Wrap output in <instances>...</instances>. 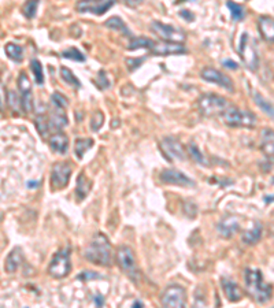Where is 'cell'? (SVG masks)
Wrapping results in <instances>:
<instances>
[{
    "instance_id": "obj_1",
    "label": "cell",
    "mask_w": 274,
    "mask_h": 308,
    "mask_svg": "<svg viewBox=\"0 0 274 308\" xmlns=\"http://www.w3.org/2000/svg\"><path fill=\"white\" fill-rule=\"evenodd\" d=\"M244 282L246 289L252 299L258 303H266L273 296V288L263 281L260 270L256 268H246L244 272Z\"/></svg>"
},
{
    "instance_id": "obj_2",
    "label": "cell",
    "mask_w": 274,
    "mask_h": 308,
    "mask_svg": "<svg viewBox=\"0 0 274 308\" xmlns=\"http://www.w3.org/2000/svg\"><path fill=\"white\" fill-rule=\"evenodd\" d=\"M84 256L98 266H111V244L103 233H98L93 236L92 241L85 249Z\"/></svg>"
},
{
    "instance_id": "obj_3",
    "label": "cell",
    "mask_w": 274,
    "mask_h": 308,
    "mask_svg": "<svg viewBox=\"0 0 274 308\" xmlns=\"http://www.w3.org/2000/svg\"><path fill=\"white\" fill-rule=\"evenodd\" d=\"M223 122L232 128H254L256 125V117L251 111L242 110L237 107H229L223 111Z\"/></svg>"
},
{
    "instance_id": "obj_4",
    "label": "cell",
    "mask_w": 274,
    "mask_h": 308,
    "mask_svg": "<svg viewBox=\"0 0 274 308\" xmlns=\"http://www.w3.org/2000/svg\"><path fill=\"white\" fill-rule=\"evenodd\" d=\"M198 107L200 112L206 117H217L223 114V111L228 108V101L215 93H206L199 97Z\"/></svg>"
},
{
    "instance_id": "obj_5",
    "label": "cell",
    "mask_w": 274,
    "mask_h": 308,
    "mask_svg": "<svg viewBox=\"0 0 274 308\" xmlns=\"http://www.w3.org/2000/svg\"><path fill=\"white\" fill-rule=\"evenodd\" d=\"M116 263L122 272L129 277L130 280L137 282L139 280V268H137V262H136V256L132 248L122 245L118 248L115 255Z\"/></svg>"
},
{
    "instance_id": "obj_6",
    "label": "cell",
    "mask_w": 274,
    "mask_h": 308,
    "mask_svg": "<svg viewBox=\"0 0 274 308\" xmlns=\"http://www.w3.org/2000/svg\"><path fill=\"white\" fill-rule=\"evenodd\" d=\"M71 270V264H70V249H59L58 252L54 255L50 267H48V273L50 276L54 278H65Z\"/></svg>"
},
{
    "instance_id": "obj_7",
    "label": "cell",
    "mask_w": 274,
    "mask_h": 308,
    "mask_svg": "<svg viewBox=\"0 0 274 308\" xmlns=\"http://www.w3.org/2000/svg\"><path fill=\"white\" fill-rule=\"evenodd\" d=\"M151 30H152L159 38H162L163 42H172V43H184L185 42V33L180 30V29L170 26V25H165V23L159 22V21H153L151 23Z\"/></svg>"
},
{
    "instance_id": "obj_8",
    "label": "cell",
    "mask_w": 274,
    "mask_h": 308,
    "mask_svg": "<svg viewBox=\"0 0 274 308\" xmlns=\"http://www.w3.org/2000/svg\"><path fill=\"white\" fill-rule=\"evenodd\" d=\"M162 304L165 307L180 308L185 307L186 293L182 286L170 285L166 288L162 296Z\"/></svg>"
},
{
    "instance_id": "obj_9",
    "label": "cell",
    "mask_w": 274,
    "mask_h": 308,
    "mask_svg": "<svg viewBox=\"0 0 274 308\" xmlns=\"http://www.w3.org/2000/svg\"><path fill=\"white\" fill-rule=\"evenodd\" d=\"M159 148L162 151L163 157L168 161H184L185 159V149L176 138L165 137L159 143Z\"/></svg>"
},
{
    "instance_id": "obj_10",
    "label": "cell",
    "mask_w": 274,
    "mask_h": 308,
    "mask_svg": "<svg viewBox=\"0 0 274 308\" xmlns=\"http://www.w3.org/2000/svg\"><path fill=\"white\" fill-rule=\"evenodd\" d=\"M239 54L242 56L244 65L250 70H256L259 66V58L256 54L255 48L252 47L250 43V37L247 33H244L242 37V42H240V47H239Z\"/></svg>"
},
{
    "instance_id": "obj_11",
    "label": "cell",
    "mask_w": 274,
    "mask_h": 308,
    "mask_svg": "<svg viewBox=\"0 0 274 308\" xmlns=\"http://www.w3.org/2000/svg\"><path fill=\"white\" fill-rule=\"evenodd\" d=\"M71 175V167L66 162H58L52 166L51 184L54 189L65 188Z\"/></svg>"
},
{
    "instance_id": "obj_12",
    "label": "cell",
    "mask_w": 274,
    "mask_h": 308,
    "mask_svg": "<svg viewBox=\"0 0 274 308\" xmlns=\"http://www.w3.org/2000/svg\"><path fill=\"white\" fill-rule=\"evenodd\" d=\"M116 0H91V2H79L77 10L80 13H92L102 15L115 5Z\"/></svg>"
},
{
    "instance_id": "obj_13",
    "label": "cell",
    "mask_w": 274,
    "mask_h": 308,
    "mask_svg": "<svg viewBox=\"0 0 274 308\" xmlns=\"http://www.w3.org/2000/svg\"><path fill=\"white\" fill-rule=\"evenodd\" d=\"M200 75H202V79L205 80V81H207V83L217 84L219 87L228 89L229 92H233V91H234V89H233L232 80L229 79L228 75H225L223 73H221L219 70L214 69V67H205V69L202 70Z\"/></svg>"
},
{
    "instance_id": "obj_14",
    "label": "cell",
    "mask_w": 274,
    "mask_h": 308,
    "mask_svg": "<svg viewBox=\"0 0 274 308\" xmlns=\"http://www.w3.org/2000/svg\"><path fill=\"white\" fill-rule=\"evenodd\" d=\"M151 52L156 56H169V55H181L185 54L186 48L182 43H172V42H161L153 43L151 47Z\"/></svg>"
},
{
    "instance_id": "obj_15",
    "label": "cell",
    "mask_w": 274,
    "mask_h": 308,
    "mask_svg": "<svg viewBox=\"0 0 274 308\" xmlns=\"http://www.w3.org/2000/svg\"><path fill=\"white\" fill-rule=\"evenodd\" d=\"M161 179L163 182L170 185H178V186H184V188H190L195 186V181H192L189 177H186L184 173L178 170H173V169H166L161 173Z\"/></svg>"
},
{
    "instance_id": "obj_16",
    "label": "cell",
    "mask_w": 274,
    "mask_h": 308,
    "mask_svg": "<svg viewBox=\"0 0 274 308\" xmlns=\"http://www.w3.org/2000/svg\"><path fill=\"white\" fill-rule=\"evenodd\" d=\"M258 29L262 38L265 42L273 44L274 43V18L262 15L258 18Z\"/></svg>"
},
{
    "instance_id": "obj_17",
    "label": "cell",
    "mask_w": 274,
    "mask_h": 308,
    "mask_svg": "<svg viewBox=\"0 0 274 308\" xmlns=\"http://www.w3.org/2000/svg\"><path fill=\"white\" fill-rule=\"evenodd\" d=\"M239 229H240V221L237 219L236 216L233 215L223 218L218 225V233L222 236V237H226V239L232 237Z\"/></svg>"
},
{
    "instance_id": "obj_18",
    "label": "cell",
    "mask_w": 274,
    "mask_h": 308,
    "mask_svg": "<svg viewBox=\"0 0 274 308\" xmlns=\"http://www.w3.org/2000/svg\"><path fill=\"white\" fill-rule=\"evenodd\" d=\"M22 259H23L22 249L19 248V247L13 249L5 260L6 272L9 273V274H13V273L17 272L19 268V266H21V263H22Z\"/></svg>"
},
{
    "instance_id": "obj_19",
    "label": "cell",
    "mask_w": 274,
    "mask_h": 308,
    "mask_svg": "<svg viewBox=\"0 0 274 308\" xmlns=\"http://www.w3.org/2000/svg\"><path fill=\"white\" fill-rule=\"evenodd\" d=\"M222 289L229 301L236 303V301L242 300V290H240V288H239V285H237L234 281L229 280V278H222Z\"/></svg>"
},
{
    "instance_id": "obj_20",
    "label": "cell",
    "mask_w": 274,
    "mask_h": 308,
    "mask_svg": "<svg viewBox=\"0 0 274 308\" xmlns=\"http://www.w3.org/2000/svg\"><path fill=\"white\" fill-rule=\"evenodd\" d=\"M260 149L266 157H274V130L263 129L260 133Z\"/></svg>"
},
{
    "instance_id": "obj_21",
    "label": "cell",
    "mask_w": 274,
    "mask_h": 308,
    "mask_svg": "<svg viewBox=\"0 0 274 308\" xmlns=\"http://www.w3.org/2000/svg\"><path fill=\"white\" fill-rule=\"evenodd\" d=\"M50 147L58 153H65L69 148V138L63 132H56L50 137Z\"/></svg>"
},
{
    "instance_id": "obj_22",
    "label": "cell",
    "mask_w": 274,
    "mask_h": 308,
    "mask_svg": "<svg viewBox=\"0 0 274 308\" xmlns=\"http://www.w3.org/2000/svg\"><path fill=\"white\" fill-rule=\"evenodd\" d=\"M50 121V126L54 129H62L67 125V117L65 114V108H58L55 107V111L52 112V115L48 118Z\"/></svg>"
},
{
    "instance_id": "obj_23",
    "label": "cell",
    "mask_w": 274,
    "mask_h": 308,
    "mask_svg": "<svg viewBox=\"0 0 274 308\" xmlns=\"http://www.w3.org/2000/svg\"><path fill=\"white\" fill-rule=\"evenodd\" d=\"M91 186H92V182L87 178V175L84 173H81L77 178V188H75V194H77V198L80 200H84L87 198V195L89 194L91 190Z\"/></svg>"
},
{
    "instance_id": "obj_24",
    "label": "cell",
    "mask_w": 274,
    "mask_h": 308,
    "mask_svg": "<svg viewBox=\"0 0 274 308\" xmlns=\"http://www.w3.org/2000/svg\"><path fill=\"white\" fill-rule=\"evenodd\" d=\"M106 26L108 29H111V30H116V32H121L124 36H129V37H133L132 36V33H130V30L128 29V26L125 25V22L122 21L120 17H111V18H108L106 21Z\"/></svg>"
},
{
    "instance_id": "obj_25",
    "label": "cell",
    "mask_w": 274,
    "mask_h": 308,
    "mask_svg": "<svg viewBox=\"0 0 274 308\" xmlns=\"http://www.w3.org/2000/svg\"><path fill=\"white\" fill-rule=\"evenodd\" d=\"M262 237V226L259 223H256L252 229L247 230L246 233L243 235V243L248 244V245H254L260 240Z\"/></svg>"
},
{
    "instance_id": "obj_26",
    "label": "cell",
    "mask_w": 274,
    "mask_h": 308,
    "mask_svg": "<svg viewBox=\"0 0 274 308\" xmlns=\"http://www.w3.org/2000/svg\"><path fill=\"white\" fill-rule=\"evenodd\" d=\"M93 145L92 138H77L74 144V152L79 159H83L85 155V152L91 149Z\"/></svg>"
},
{
    "instance_id": "obj_27",
    "label": "cell",
    "mask_w": 274,
    "mask_h": 308,
    "mask_svg": "<svg viewBox=\"0 0 274 308\" xmlns=\"http://www.w3.org/2000/svg\"><path fill=\"white\" fill-rule=\"evenodd\" d=\"M6 54L9 56L10 59L14 60V62H22L23 59V50L21 46H17L14 43H9L6 44Z\"/></svg>"
},
{
    "instance_id": "obj_28",
    "label": "cell",
    "mask_w": 274,
    "mask_h": 308,
    "mask_svg": "<svg viewBox=\"0 0 274 308\" xmlns=\"http://www.w3.org/2000/svg\"><path fill=\"white\" fill-rule=\"evenodd\" d=\"M254 101H255L256 106L259 107L260 110L263 111L265 114H267L269 117L274 118V106L271 103H269V101L266 100L265 97L262 96L260 93H254Z\"/></svg>"
},
{
    "instance_id": "obj_29",
    "label": "cell",
    "mask_w": 274,
    "mask_h": 308,
    "mask_svg": "<svg viewBox=\"0 0 274 308\" xmlns=\"http://www.w3.org/2000/svg\"><path fill=\"white\" fill-rule=\"evenodd\" d=\"M153 43L155 42H152L151 38H147V37H132L129 46H128V50L133 51L139 50V48H148V50H151Z\"/></svg>"
},
{
    "instance_id": "obj_30",
    "label": "cell",
    "mask_w": 274,
    "mask_h": 308,
    "mask_svg": "<svg viewBox=\"0 0 274 308\" xmlns=\"http://www.w3.org/2000/svg\"><path fill=\"white\" fill-rule=\"evenodd\" d=\"M226 6H228L229 11H230V15H232V18L234 19V21H243V19L246 18V10H244V7H243L242 5H239V3H234L232 0H229L228 3H226Z\"/></svg>"
},
{
    "instance_id": "obj_31",
    "label": "cell",
    "mask_w": 274,
    "mask_h": 308,
    "mask_svg": "<svg viewBox=\"0 0 274 308\" xmlns=\"http://www.w3.org/2000/svg\"><path fill=\"white\" fill-rule=\"evenodd\" d=\"M61 77L65 83H67L69 85H71V87H74L75 89H80V88H81V83L79 81V79H77L74 73H73L71 70L67 69V67H61Z\"/></svg>"
},
{
    "instance_id": "obj_32",
    "label": "cell",
    "mask_w": 274,
    "mask_h": 308,
    "mask_svg": "<svg viewBox=\"0 0 274 308\" xmlns=\"http://www.w3.org/2000/svg\"><path fill=\"white\" fill-rule=\"evenodd\" d=\"M40 5V0H28L22 7V13L26 18L32 19L36 17V13H37V7Z\"/></svg>"
},
{
    "instance_id": "obj_33",
    "label": "cell",
    "mask_w": 274,
    "mask_h": 308,
    "mask_svg": "<svg viewBox=\"0 0 274 308\" xmlns=\"http://www.w3.org/2000/svg\"><path fill=\"white\" fill-rule=\"evenodd\" d=\"M30 67H32V71L33 74H34L36 83H37L38 85H42V84L44 83V73H43V66L42 63H40V60L33 59L32 62H30Z\"/></svg>"
},
{
    "instance_id": "obj_34",
    "label": "cell",
    "mask_w": 274,
    "mask_h": 308,
    "mask_svg": "<svg viewBox=\"0 0 274 308\" xmlns=\"http://www.w3.org/2000/svg\"><path fill=\"white\" fill-rule=\"evenodd\" d=\"M189 153H190V157L193 158L198 163H200L202 166H209V161H207V158L200 152V149L198 147H196L195 144L193 143H190L189 144Z\"/></svg>"
},
{
    "instance_id": "obj_35",
    "label": "cell",
    "mask_w": 274,
    "mask_h": 308,
    "mask_svg": "<svg viewBox=\"0 0 274 308\" xmlns=\"http://www.w3.org/2000/svg\"><path fill=\"white\" fill-rule=\"evenodd\" d=\"M62 56H63L65 59H71L75 60V62H84L85 60L84 54H83L81 51L77 50V48H69V50L63 51V52H62Z\"/></svg>"
},
{
    "instance_id": "obj_36",
    "label": "cell",
    "mask_w": 274,
    "mask_h": 308,
    "mask_svg": "<svg viewBox=\"0 0 274 308\" xmlns=\"http://www.w3.org/2000/svg\"><path fill=\"white\" fill-rule=\"evenodd\" d=\"M103 122H104V114L99 110L95 111L92 118H91V129H92L93 132H98V130L102 128Z\"/></svg>"
},
{
    "instance_id": "obj_37",
    "label": "cell",
    "mask_w": 274,
    "mask_h": 308,
    "mask_svg": "<svg viewBox=\"0 0 274 308\" xmlns=\"http://www.w3.org/2000/svg\"><path fill=\"white\" fill-rule=\"evenodd\" d=\"M18 88H19V91H21V93L32 92V91H30V88H32V84H30V80H29V77L26 75V73H25V71H22V73L19 74Z\"/></svg>"
},
{
    "instance_id": "obj_38",
    "label": "cell",
    "mask_w": 274,
    "mask_h": 308,
    "mask_svg": "<svg viewBox=\"0 0 274 308\" xmlns=\"http://www.w3.org/2000/svg\"><path fill=\"white\" fill-rule=\"evenodd\" d=\"M36 128H37V130L40 132L42 136H46L48 129L51 128L50 126V121H48L46 115H38L37 118H36Z\"/></svg>"
},
{
    "instance_id": "obj_39",
    "label": "cell",
    "mask_w": 274,
    "mask_h": 308,
    "mask_svg": "<svg viewBox=\"0 0 274 308\" xmlns=\"http://www.w3.org/2000/svg\"><path fill=\"white\" fill-rule=\"evenodd\" d=\"M7 101H9L10 107L14 111H19L22 108V100H21V97L17 96V93L13 92V91L9 92V99H7Z\"/></svg>"
},
{
    "instance_id": "obj_40",
    "label": "cell",
    "mask_w": 274,
    "mask_h": 308,
    "mask_svg": "<svg viewBox=\"0 0 274 308\" xmlns=\"http://www.w3.org/2000/svg\"><path fill=\"white\" fill-rule=\"evenodd\" d=\"M21 100H22V110L25 111V112H30V111L33 110L32 92L22 93V97H21Z\"/></svg>"
},
{
    "instance_id": "obj_41",
    "label": "cell",
    "mask_w": 274,
    "mask_h": 308,
    "mask_svg": "<svg viewBox=\"0 0 274 308\" xmlns=\"http://www.w3.org/2000/svg\"><path fill=\"white\" fill-rule=\"evenodd\" d=\"M51 101H52V104H54L55 107H58V108H65V107L67 106V100H66V97L58 92H55L54 95H52Z\"/></svg>"
},
{
    "instance_id": "obj_42",
    "label": "cell",
    "mask_w": 274,
    "mask_h": 308,
    "mask_svg": "<svg viewBox=\"0 0 274 308\" xmlns=\"http://www.w3.org/2000/svg\"><path fill=\"white\" fill-rule=\"evenodd\" d=\"M95 84H96L100 89H107V88L110 87V83H108V80H107L106 74H104L103 70L99 73L98 79L95 80Z\"/></svg>"
},
{
    "instance_id": "obj_43",
    "label": "cell",
    "mask_w": 274,
    "mask_h": 308,
    "mask_svg": "<svg viewBox=\"0 0 274 308\" xmlns=\"http://www.w3.org/2000/svg\"><path fill=\"white\" fill-rule=\"evenodd\" d=\"M143 62H144V58H140V59H126V65L129 66L130 71H133V70L139 69L140 65Z\"/></svg>"
},
{
    "instance_id": "obj_44",
    "label": "cell",
    "mask_w": 274,
    "mask_h": 308,
    "mask_svg": "<svg viewBox=\"0 0 274 308\" xmlns=\"http://www.w3.org/2000/svg\"><path fill=\"white\" fill-rule=\"evenodd\" d=\"M95 278H100V276H98V273H92V272H84L80 273L79 280H95Z\"/></svg>"
},
{
    "instance_id": "obj_45",
    "label": "cell",
    "mask_w": 274,
    "mask_h": 308,
    "mask_svg": "<svg viewBox=\"0 0 274 308\" xmlns=\"http://www.w3.org/2000/svg\"><path fill=\"white\" fill-rule=\"evenodd\" d=\"M5 104H6V89L3 87V84L0 81V112L5 110Z\"/></svg>"
},
{
    "instance_id": "obj_46",
    "label": "cell",
    "mask_w": 274,
    "mask_h": 308,
    "mask_svg": "<svg viewBox=\"0 0 274 308\" xmlns=\"http://www.w3.org/2000/svg\"><path fill=\"white\" fill-rule=\"evenodd\" d=\"M222 65L225 66V67H228V69H230V70H236V69H239V65H237L236 62H233V60H230V59L223 60Z\"/></svg>"
},
{
    "instance_id": "obj_47",
    "label": "cell",
    "mask_w": 274,
    "mask_h": 308,
    "mask_svg": "<svg viewBox=\"0 0 274 308\" xmlns=\"http://www.w3.org/2000/svg\"><path fill=\"white\" fill-rule=\"evenodd\" d=\"M144 0H125V3L129 7H137V6H140L141 3H143Z\"/></svg>"
},
{
    "instance_id": "obj_48",
    "label": "cell",
    "mask_w": 274,
    "mask_h": 308,
    "mask_svg": "<svg viewBox=\"0 0 274 308\" xmlns=\"http://www.w3.org/2000/svg\"><path fill=\"white\" fill-rule=\"evenodd\" d=\"M180 15H181V17H184V18L188 19V21H192V19L195 18V17H193V14L188 13V10H182L181 13H180Z\"/></svg>"
},
{
    "instance_id": "obj_49",
    "label": "cell",
    "mask_w": 274,
    "mask_h": 308,
    "mask_svg": "<svg viewBox=\"0 0 274 308\" xmlns=\"http://www.w3.org/2000/svg\"><path fill=\"white\" fill-rule=\"evenodd\" d=\"M95 303H96V305H98V307H100V305H103V304H104V300H103V297L100 296V294H98V296L95 297Z\"/></svg>"
},
{
    "instance_id": "obj_50",
    "label": "cell",
    "mask_w": 274,
    "mask_h": 308,
    "mask_svg": "<svg viewBox=\"0 0 274 308\" xmlns=\"http://www.w3.org/2000/svg\"><path fill=\"white\" fill-rule=\"evenodd\" d=\"M133 307H143V304L140 303V301H136V303H133Z\"/></svg>"
}]
</instances>
